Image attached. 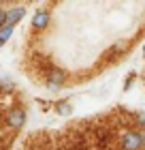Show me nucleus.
<instances>
[{"mask_svg":"<svg viewBox=\"0 0 145 150\" xmlns=\"http://www.w3.org/2000/svg\"><path fill=\"white\" fill-rule=\"evenodd\" d=\"M120 144H122V150H143L145 135L139 133V131H128V133L122 135Z\"/></svg>","mask_w":145,"mask_h":150,"instance_id":"f257e3e1","label":"nucleus"},{"mask_svg":"<svg viewBox=\"0 0 145 150\" xmlns=\"http://www.w3.org/2000/svg\"><path fill=\"white\" fill-rule=\"evenodd\" d=\"M6 122H9L11 129H19V127L26 122V114L19 110V107H15V110L9 112V116H6Z\"/></svg>","mask_w":145,"mask_h":150,"instance_id":"f03ea898","label":"nucleus"},{"mask_svg":"<svg viewBox=\"0 0 145 150\" xmlns=\"http://www.w3.org/2000/svg\"><path fill=\"white\" fill-rule=\"evenodd\" d=\"M64 79H66V75L64 71H60V69H53L49 73V77H47V86L51 88V90H58V88L64 84Z\"/></svg>","mask_w":145,"mask_h":150,"instance_id":"7ed1b4c3","label":"nucleus"},{"mask_svg":"<svg viewBox=\"0 0 145 150\" xmlns=\"http://www.w3.org/2000/svg\"><path fill=\"white\" fill-rule=\"evenodd\" d=\"M47 24H49V11H45V9H39L36 13H34L32 26H34L36 30H43V28H47Z\"/></svg>","mask_w":145,"mask_h":150,"instance_id":"20e7f679","label":"nucleus"},{"mask_svg":"<svg viewBox=\"0 0 145 150\" xmlns=\"http://www.w3.org/2000/svg\"><path fill=\"white\" fill-rule=\"evenodd\" d=\"M24 13H26L24 6H15V9L6 11V26H13L15 22H19V19L24 17Z\"/></svg>","mask_w":145,"mask_h":150,"instance_id":"39448f33","label":"nucleus"},{"mask_svg":"<svg viewBox=\"0 0 145 150\" xmlns=\"http://www.w3.org/2000/svg\"><path fill=\"white\" fill-rule=\"evenodd\" d=\"M11 35H13V26H4V28H0V47L9 41Z\"/></svg>","mask_w":145,"mask_h":150,"instance_id":"423d86ee","label":"nucleus"},{"mask_svg":"<svg viewBox=\"0 0 145 150\" xmlns=\"http://www.w3.org/2000/svg\"><path fill=\"white\" fill-rule=\"evenodd\" d=\"M58 112L62 114V116H68L73 112V107H71V103H66V101H62V103H58Z\"/></svg>","mask_w":145,"mask_h":150,"instance_id":"0eeeda50","label":"nucleus"},{"mask_svg":"<svg viewBox=\"0 0 145 150\" xmlns=\"http://www.w3.org/2000/svg\"><path fill=\"white\" fill-rule=\"evenodd\" d=\"M6 26V11L0 9V28H4Z\"/></svg>","mask_w":145,"mask_h":150,"instance_id":"6e6552de","label":"nucleus"},{"mask_svg":"<svg viewBox=\"0 0 145 150\" xmlns=\"http://www.w3.org/2000/svg\"><path fill=\"white\" fill-rule=\"evenodd\" d=\"M143 56H145V45H143Z\"/></svg>","mask_w":145,"mask_h":150,"instance_id":"1a4fd4ad","label":"nucleus"}]
</instances>
